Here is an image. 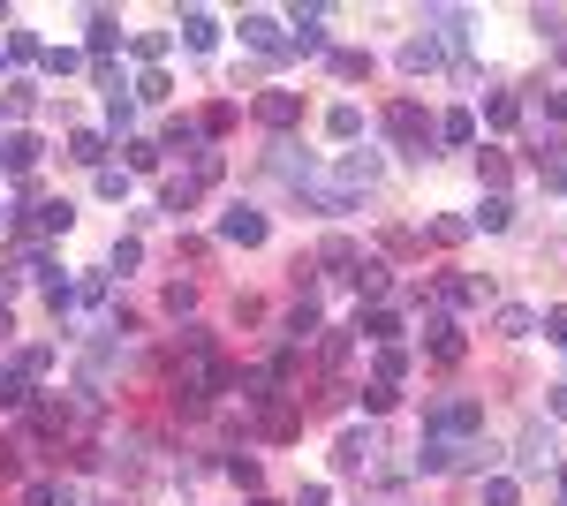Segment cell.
Wrapping results in <instances>:
<instances>
[{
    "instance_id": "1",
    "label": "cell",
    "mask_w": 567,
    "mask_h": 506,
    "mask_svg": "<svg viewBox=\"0 0 567 506\" xmlns=\"http://www.w3.org/2000/svg\"><path fill=\"white\" fill-rule=\"evenodd\" d=\"M477 431H484V401H477V393H454V401H431V408H424V439L469 446Z\"/></svg>"
},
{
    "instance_id": "2",
    "label": "cell",
    "mask_w": 567,
    "mask_h": 506,
    "mask_svg": "<svg viewBox=\"0 0 567 506\" xmlns=\"http://www.w3.org/2000/svg\"><path fill=\"white\" fill-rule=\"evenodd\" d=\"M386 136H394V152L431 159V144H439V121H431L416 99H394V106H386Z\"/></svg>"
},
{
    "instance_id": "3",
    "label": "cell",
    "mask_w": 567,
    "mask_h": 506,
    "mask_svg": "<svg viewBox=\"0 0 567 506\" xmlns=\"http://www.w3.org/2000/svg\"><path fill=\"white\" fill-rule=\"evenodd\" d=\"M371 454H378V431H371V423H348L341 446H333V469H341V476H363V469H371Z\"/></svg>"
},
{
    "instance_id": "4",
    "label": "cell",
    "mask_w": 567,
    "mask_h": 506,
    "mask_svg": "<svg viewBox=\"0 0 567 506\" xmlns=\"http://www.w3.org/2000/svg\"><path fill=\"white\" fill-rule=\"evenodd\" d=\"M424 38L439 53H462L469 46V8H424Z\"/></svg>"
},
{
    "instance_id": "5",
    "label": "cell",
    "mask_w": 567,
    "mask_h": 506,
    "mask_svg": "<svg viewBox=\"0 0 567 506\" xmlns=\"http://www.w3.org/2000/svg\"><path fill=\"white\" fill-rule=\"evenodd\" d=\"M220 242L258 250V242H265V212H258V204H227V212H220Z\"/></svg>"
},
{
    "instance_id": "6",
    "label": "cell",
    "mask_w": 567,
    "mask_h": 506,
    "mask_svg": "<svg viewBox=\"0 0 567 506\" xmlns=\"http://www.w3.org/2000/svg\"><path fill=\"white\" fill-rule=\"evenodd\" d=\"M295 197H310V204H318V212H326V220H348V212H356V189L326 182V174H310V182L295 189Z\"/></svg>"
},
{
    "instance_id": "7",
    "label": "cell",
    "mask_w": 567,
    "mask_h": 506,
    "mask_svg": "<svg viewBox=\"0 0 567 506\" xmlns=\"http://www.w3.org/2000/svg\"><path fill=\"white\" fill-rule=\"evenodd\" d=\"M38 159H46V144H38L31 129H16V136H0V174H31Z\"/></svg>"
},
{
    "instance_id": "8",
    "label": "cell",
    "mask_w": 567,
    "mask_h": 506,
    "mask_svg": "<svg viewBox=\"0 0 567 506\" xmlns=\"http://www.w3.org/2000/svg\"><path fill=\"white\" fill-rule=\"evenodd\" d=\"M242 46H250V53H273V61H280V53H288L280 16H258V8H250V16H242Z\"/></svg>"
},
{
    "instance_id": "9",
    "label": "cell",
    "mask_w": 567,
    "mask_h": 506,
    "mask_svg": "<svg viewBox=\"0 0 567 506\" xmlns=\"http://www.w3.org/2000/svg\"><path fill=\"white\" fill-rule=\"evenodd\" d=\"M288 53H326V8H295V38Z\"/></svg>"
},
{
    "instance_id": "10",
    "label": "cell",
    "mask_w": 567,
    "mask_h": 506,
    "mask_svg": "<svg viewBox=\"0 0 567 506\" xmlns=\"http://www.w3.org/2000/svg\"><path fill=\"white\" fill-rule=\"evenodd\" d=\"M258 121H265V129H295V121H303V99H295V91H265Z\"/></svg>"
},
{
    "instance_id": "11",
    "label": "cell",
    "mask_w": 567,
    "mask_h": 506,
    "mask_svg": "<svg viewBox=\"0 0 567 506\" xmlns=\"http://www.w3.org/2000/svg\"><path fill=\"white\" fill-rule=\"evenodd\" d=\"M31 227H38V235H69V227H76V204H69V197L31 204Z\"/></svg>"
},
{
    "instance_id": "12",
    "label": "cell",
    "mask_w": 567,
    "mask_h": 506,
    "mask_svg": "<svg viewBox=\"0 0 567 506\" xmlns=\"http://www.w3.org/2000/svg\"><path fill=\"white\" fill-rule=\"evenodd\" d=\"M182 46L189 53H212V46H220V23H212L205 8H182Z\"/></svg>"
},
{
    "instance_id": "13",
    "label": "cell",
    "mask_w": 567,
    "mask_h": 506,
    "mask_svg": "<svg viewBox=\"0 0 567 506\" xmlns=\"http://www.w3.org/2000/svg\"><path fill=\"white\" fill-rule=\"evenodd\" d=\"M439 61H447V53L431 46V38H424V31H416V38H409V46H401V68H409V76H431V68H439Z\"/></svg>"
},
{
    "instance_id": "14",
    "label": "cell",
    "mask_w": 567,
    "mask_h": 506,
    "mask_svg": "<svg viewBox=\"0 0 567 506\" xmlns=\"http://www.w3.org/2000/svg\"><path fill=\"white\" fill-rule=\"evenodd\" d=\"M69 159H76V167H106V129H76L69 136Z\"/></svg>"
},
{
    "instance_id": "15",
    "label": "cell",
    "mask_w": 567,
    "mask_h": 506,
    "mask_svg": "<svg viewBox=\"0 0 567 506\" xmlns=\"http://www.w3.org/2000/svg\"><path fill=\"white\" fill-rule=\"evenodd\" d=\"M469 227H484V235H507V227H515V204H507V197H484Z\"/></svg>"
},
{
    "instance_id": "16",
    "label": "cell",
    "mask_w": 567,
    "mask_h": 506,
    "mask_svg": "<svg viewBox=\"0 0 567 506\" xmlns=\"http://www.w3.org/2000/svg\"><path fill=\"white\" fill-rule=\"evenodd\" d=\"M431 355L439 363H462V325L454 318H431Z\"/></svg>"
},
{
    "instance_id": "17",
    "label": "cell",
    "mask_w": 567,
    "mask_h": 506,
    "mask_svg": "<svg viewBox=\"0 0 567 506\" xmlns=\"http://www.w3.org/2000/svg\"><path fill=\"white\" fill-rule=\"evenodd\" d=\"M552 461V423H530L522 431V469H545Z\"/></svg>"
},
{
    "instance_id": "18",
    "label": "cell",
    "mask_w": 567,
    "mask_h": 506,
    "mask_svg": "<svg viewBox=\"0 0 567 506\" xmlns=\"http://www.w3.org/2000/svg\"><path fill=\"white\" fill-rule=\"evenodd\" d=\"M356 182H363V189L378 182V152H348V159H341V189H356Z\"/></svg>"
},
{
    "instance_id": "19",
    "label": "cell",
    "mask_w": 567,
    "mask_h": 506,
    "mask_svg": "<svg viewBox=\"0 0 567 506\" xmlns=\"http://www.w3.org/2000/svg\"><path fill=\"white\" fill-rule=\"evenodd\" d=\"M492 325H499V333H507V340H530V333H537V310H522V303H507V310H499V318H492Z\"/></svg>"
},
{
    "instance_id": "20",
    "label": "cell",
    "mask_w": 567,
    "mask_h": 506,
    "mask_svg": "<svg viewBox=\"0 0 567 506\" xmlns=\"http://www.w3.org/2000/svg\"><path fill=\"white\" fill-rule=\"evenodd\" d=\"M401 378H409V355H401V348H378V378H371V386H386V393H394Z\"/></svg>"
},
{
    "instance_id": "21",
    "label": "cell",
    "mask_w": 567,
    "mask_h": 506,
    "mask_svg": "<svg viewBox=\"0 0 567 506\" xmlns=\"http://www.w3.org/2000/svg\"><path fill=\"white\" fill-rule=\"evenodd\" d=\"M333 76H341V84H356V76H371V53H356V46H341V53H333Z\"/></svg>"
},
{
    "instance_id": "22",
    "label": "cell",
    "mask_w": 567,
    "mask_h": 506,
    "mask_svg": "<svg viewBox=\"0 0 567 506\" xmlns=\"http://www.w3.org/2000/svg\"><path fill=\"white\" fill-rule=\"evenodd\" d=\"M38 68H46V76H76L84 53H76V46H46V53H38Z\"/></svg>"
},
{
    "instance_id": "23",
    "label": "cell",
    "mask_w": 567,
    "mask_h": 506,
    "mask_svg": "<svg viewBox=\"0 0 567 506\" xmlns=\"http://www.w3.org/2000/svg\"><path fill=\"white\" fill-rule=\"evenodd\" d=\"M439 144H477V114H439Z\"/></svg>"
},
{
    "instance_id": "24",
    "label": "cell",
    "mask_w": 567,
    "mask_h": 506,
    "mask_svg": "<svg viewBox=\"0 0 567 506\" xmlns=\"http://www.w3.org/2000/svg\"><path fill=\"white\" fill-rule=\"evenodd\" d=\"M114 38H121V23L106 16V8H91V53H99V61L114 53Z\"/></svg>"
},
{
    "instance_id": "25",
    "label": "cell",
    "mask_w": 567,
    "mask_h": 506,
    "mask_svg": "<svg viewBox=\"0 0 567 506\" xmlns=\"http://www.w3.org/2000/svg\"><path fill=\"white\" fill-rule=\"evenodd\" d=\"M326 129H333V136H341V144H348V136L363 129V106H348V99H341V106H333V114H326Z\"/></svg>"
},
{
    "instance_id": "26",
    "label": "cell",
    "mask_w": 567,
    "mask_h": 506,
    "mask_svg": "<svg viewBox=\"0 0 567 506\" xmlns=\"http://www.w3.org/2000/svg\"><path fill=\"white\" fill-rule=\"evenodd\" d=\"M129 121H137V99L129 91H106V129H129Z\"/></svg>"
},
{
    "instance_id": "27",
    "label": "cell",
    "mask_w": 567,
    "mask_h": 506,
    "mask_svg": "<svg viewBox=\"0 0 567 506\" xmlns=\"http://www.w3.org/2000/svg\"><path fill=\"white\" fill-rule=\"evenodd\" d=\"M16 401H31V378L8 363V371H0V408H16Z\"/></svg>"
},
{
    "instance_id": "28",
    "label": "cell",
    "mask_w": 567,
    "mask_h": 506,
    "mask_svg": "<svg viewBox=\"0 0 567 506\" xmlns=\"http://www.w3.org/2000/svg\"><path fill=\"white\" fill-rule=\"evenodd\" d=\"M484 121H492V129H515V121H522V99H507V91H499V99L484 106Z\"/></svg>"
},
{
    "instance_id": "29",
    "label": "cell",
    "mask_w": 567,
    "mask_h": 506,
    "mask_svg": "<svg viewBox=\"0 0 567 506\" xmlns=\"http://www.w3.org/2000/svg\"><path fill=\"white\" fill-rule=\"evenodd\" d=\"M530 23H537V31H545V38H552V46H567V8H537Z\"/></svg>"
},
{
    "instance_id": "30",
    "label": "cell",
    "mask_w": 567,
    "mask_h": 506,
    "mask_svg": "<svg viewBox=\"0 0 567 506\" xmlns=\"http://www.w3.org/2000/svg\"><path fill=\"white\" fill-rule=\"evenodd\" d=\"M167 46H174L167 31H137V61H152V68H159V61H167Z\"/></svg>"
},
{
    "instance_id": "31",
    "label": "cell",
    "mask_w": 567,
    "mask_h": 506,
    "mask_svg": "<svg viewBox=\"0 0 567 506\" xmlns=\"http://www.w3.org/2000/svg\"><path fill=\"white\" fill-rule=\"evenodd\" d=\"M167 91H174V84H167V68H144V84H137V99H167Z\"/></svg>"
},
{
    "instance_id": "32",
    "label": "cell",
    "mask_w": 567,
    "mask_h": 506,
    "mask_svg": "<svg viewBox=\"0 0 567 506\" xmlns=\"http://www.w3.org/2000/svg\"><path fill=\"white\" fill-rule=\"evenodd\" d=\"M227 476H235L242 491H258V461H250V454H235V461H227Z\"/></svg>"
},
{
    "instance_id": "33",
    "label": "cell",
    "mask_w": 567,
    "mask_h": 506,
    "mask_svg": "<svg viewBox=\"0 0 567 506\" xmlns=\"http://www.w3.org/2000/svg\"><path fill=\"white\" fill-rule=\"evenodd\" d=\"M99 197H129V174H121V167H99Z\"/></svg>"
},
{
    "instance_id": "34",
    "label": "cell",
    "mask_w": 567,
    "mask_h": 506,
    "mask_svg": "<svg viewBox=\"0 0 567 506\" xmlns=\"http://www.w3.org/2000/svg\"><path fill=\"white\" fill-rule=\"evenodd\" d=\"M8 53H16V61H38V53H46V46H38L31 31H8Z\"/></svg>"
},
{
    "instance_id": "35",
    "label": "cell",
    "mask_w": 567,
    "mask_h": 506,
    "mask_svg": "<svg viewBox=\"0 0 567 506\" xmlns=\"http://www.w3.org/2000/svg\"><path fill=\"white\" fill-rule=\"evenodd\" d=\"M484 506H515V484H507V476H492V484H484Z\"/></svg>"
},
{
    "instance_id": "36",
    "label": "cell",
    "mask_w": 567,
    "mask_h": 506,
    "mask_svg": "<svg viewBox=\"0 0 567 506\" xmlns=\"http://www.w3.org/2000/svg\"><path fill=\"white\" fill-rule=\"evenodd\" d=\"M560 506H567V469H560Z\"/></svg>"
},
{
    "instance_id": "37",
    "label": "cell",
    "mask_w": 567,
    "mask_h": 506,
    "mask_svg": "<svg viewBox=\"0 0 567 506\" xmlns=\"http://www.w3.org/2000/svg\"><path fill=\"white\" fill-rule=\"evenodd\" d=\"M250 506H273V499H250Z\"/></svg>"
},
{
    "instance_id": "38",
    "label": "cell",
    "mask_w": 567,
    "mask_h": 506,
    "mask_svg": "<svg viewBox=\"0 0 567 506\" xmlns=\"http://www.w3.org/2000/svg\"><path fill=\"white\" fill-rule=\"evenodd\" d=\"M0 220H8V212H0Z\"/></svg>"
}]
</instances>
